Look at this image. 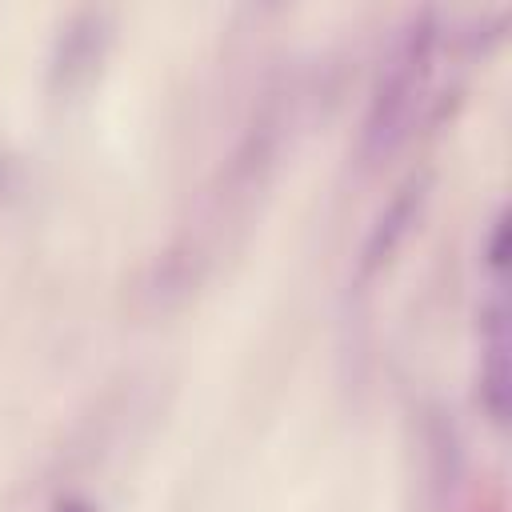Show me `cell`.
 I'll return each mask as SVG.
<instances>
[{
  "instance_id": "cell-1",
  "label": "cell",
  "mask_w": 512,
  "mask_h": 512,
  "mask_svg": "<svg viewBox=\"0 0 512 512\" xmlns=\"http://www.w3.org/2000/svg\"><path fill=\"white\" fill-rule=\"evenodd\" d=\"M436 40H440V24L432 8L412 12L396 28L392 48L384 52L372 92H368V112H364V132H360V160L368 168L384 164L408 140L416 108L428 92Z\"/></svg>"
},
{
  "instance_id": "cell-2",
  "label": "cell",
  "mask_w": 512,
  "mask_h": 512,
  "mask_svg": "<svg viewBox=\"0 0 512 512\" xmlns=\"http://www.w3.org/2000/svg\"><path fill=\"white\" fill-rule=\"evenodd\" d=\"M424 200H428V172L420 176H408L392 200L376 212V220L368 224V236L360 244V260H356V280H372L384 272V264L396 256V248L408 240L412 224L420 220L424 212Z\"/></svg>"
},
{
  "instance_id": "cell-3",
  "label": "cell",
  "mask_w": 512,
  "mask_h": 512,
  "mask_svg": "<svg viewBox=\"0 0 512 512\" xmlns=\"http://www.w3.org/2000/svg\"><path fill=\"white\" fill-rule=\"evenodd\" d=\"M480 404L492 424H508L512 412V340H508V304L496 292L480 308Z\"/></svg>"
},
{
  "instance_id": "cell-4",
  "label": "cell",
  "mask_w": 512,
  "mask_h": 512,
  "mask_svg": "<svg viewBox=\"0 0 512 512\" xmlns=\"http://www.w3.org/2000/svg\"><path fill=\"white\" fill-rule=\"evenodd\" d=\"M108 40V16L104 12H76L64 24V36L56 40V56H52V80L56 88H76L92 76L100 52Z\"/></svg>"
},
{
  "instance_id": "cell-5",
  "label": "cell",
  "mask_w": 512,
  "mask_h": 512,
  "mask_svg": "<svg viewBox=\"0 0 512 512\" xmlns=\"http://www.w3.org/2000/svg\"><path fill=\"white\" fill-rule=\"evenodd\" d=\"M428 440H432V456H436V484L452 488L460 476V444L452 432V420H444V412H432L428 420Z\"/></svg>"
},
{
  "instance_id": "cell-6",
  "label": "cell",
  "mask_w": 512,
  "mask_h": 512,
  "mask_svg": "<svg viewBox=\"0 0 512 512\" xmlns=\"http://www.w3.org/2000/svg\"><path fill=\"white\" fill-rule=\"evenodd\" d=\"M508 256H512V244H508V212L500 208L496 220H492V228H488V240H484V260H488V268L496 276H504Z\"/></svg>"
},
{
  "instance_id": "cell-7",
  "label": "cell",
  "mask_w": 512,
  "mask_h": 512,
  "mask_svg": "<svg viewBox=\"0 0 512 512\" xmlns=\"http://www.w3.org/2000/svg\"><path fill=\"white\" fill-rule=\"evenodd\" d=\"M12 188H16V168L8 156H0V196H8Z\"/></svg>"
},
{
  "instance_id": "cell-8",
  "label": "cell",
  "mask_w": 512,
  "mask_h": 512,
  "mask_svg": "<svg viewBox=\"0 0 512 512\" xmlns=\"http://www.w3.org/2000/svg\"><path fill=\"white\" fill-rule=\"evenodd\" d=\"M56 512H92V504H84V500H76V496H64V500L56 504Z\"/></svg>"
}]
</instances>
